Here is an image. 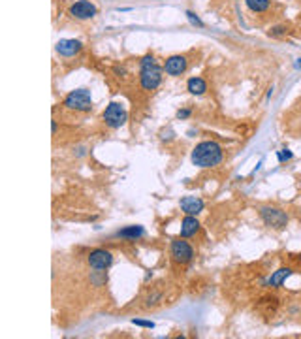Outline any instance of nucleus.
Listing matches in <instances>:
<instances>
[{
	"instance_id": "39448f33",
	"label": "nucleus",
	"mask_w": 301,
	"mask_h": 339,
	"mask_svg": "<svg viewBox=\"0 0 301 339\" xmlns=\"http://www.w3.org/2000/svg\"><path fill=\"white\" fill-rule=\"evenodd\" d=\"M162 81V68L156 62L149 66H141L140 83L143 91H154Z\"/></svg>"
},
{
	"instance_id": "f257e3e1",
	"label": "nucleus",
	"mask_w": 301,
	"mask_h": 339,
	"mask_svg": "<svg viewBox=\"0 0 301 339\" xmlns=\"http://www.w3.org/2000/svg\"><path fill=\"white\" fill-rule=\"evenodd\" d=\"M222 162V147L213 140L198 143L192 151V164L198 168H213Z\"/></svg>"
},
{
	"instance_id": "393cba45",
	"label": "nucleus",
	"mask_w": 301,
	"mask_h": 339,
	"mask_svg": "<svg viewBox=\"0 0 301 339\" xmlns=\"http://www.w3.org/2000/svg\"><path fill=\"white\" fill-rule=\"evenodd\" d=\"M56 128H58V126H56V121H53V124H51V130H53V134L56 132Z\"/></svg>"
},
{
	"instance_id": "7ed1b4c3",
	"label": "nucleus",
	"mask_w": 301,
	"mask_h": 339,
	"mask_svg": "<svg viewBox=\"0 0 301 339\" xmlns=\"http://www.w3.org/2000/svg\"><path fill=\"white\" fill-rule=\"evenodd\" d=\"M64 106L68 110H74V112H91L93 110V98H91V93L87 89H77V91H72L64 98Z\"/></svg>"
},
{
	"instance_id": "6ab92c4d",
	"label": "nucleus",
	"mask_w": 301,
	"mask_h": 339,
	"mask_svg": "<svg viewBox=\"0 0 301 339\" xmlns=\"http://www.w3.org/2000/svg\"><path fill=\"white\" fill-rule=\"evenodd\" d=\"M187 17H188V21L194 25V27H203V23H201V19L198 17L196 13H192V11H187Z\"/></svg>"
},
{
	"instance_id": "0eeeda50",
	"label": "nucleus",
	"mask_w": 301,
	"mask_h": 339,
	"mask_svg": "<svg viewBox=\"0 0 301 339\" xmlns=\"http://www.w3.org/2000/svg\"><path fill=\"white\" fill-rule=\"evenodd\" d=\"M89 266L94 268V270H107L113 264V254L105 249H94L89 254Z\"/></svg>"
},
{
	"instance_id": "f03ea898",
	"label": "nucleus",
	"mask_w": 301,
	"mask_h": 339,
	"mask_svg": "<svg viewBox=\"0 0 301 339\" xmlns=\"http://www.w3.org/2000/svg\"><path fill=\"white\" fill-rule=\"evenodd\" d=\"M260 219L263 225L273 228V230H282L288 225V215L275 206H262L260 207Z\"/></svg>"
},
{
	"instance_id": "4be33fe9",
	"label": "nucleus",
	"mask_w": 301,
	"mask_h": 339,
	"mask_svg": "<svg viewBox=\"0 0 301 339\" xmlns=\"http://www.w3.org/2000/svg\"><path fill=\"white\" fill-rule=\"evenodd\" d=\"M154 62H156V60H154V56H152V55H145L140 60V66H149V64H154Z\"/></svg>"
},
{
	"instance_id": "dca6fc26",
	"label": "nucleus",
	"mask_w": 301,
	"mask_h": 339,
	"mask_svg": "<svg viewBox=\"0 0 301 339\" xmlns=\"http://www.w3.org/2000/svg\"><path fill=\"white\" fill-rule=\"evenodd\" d=\"M245 4L254 13H263L265 9L269 8V0H245Z\"/></svg>"
},
{
	"instance_id": "20e7f679",
	"label": "nucleus",
	"mask_w": 301,
	"mask_h": 339,
	"mask_svg": "<svg viewBox=\"0 0 301 339\" xmlns=\"http://www.w3.org/2000/svg\"><path fill=\"white\" fill-rule=\"evenodd\" d=\"M103 122L109 128H121L122 124L128 119V112L124 110V106L119 102H111L105 110H103Z\"/></svg>"
},
{
	"instance_id": "412c9836",
	"label": "nucleus",
	"mask_w": 301,
	"mask_h": 339,
	"mask_svg": "<svg viewBox=\"0 0 301 339\" xmlns=\"http://www.w3.org/2000/svg\"><path fill=\"white\" fill-rule=\"evenodd\" d=\"M136 326H143V328H154V324L152 322H149V320H140V319H134L132 320Z\"/></svg>"
},
{
	"instance_id": "9d476101",
	"label": "nucleus",
	"mask_w": 301,
	"mask_h": 339,
	"mask_svg": "<svg viewBox=\"0 0 301 339\" xmlns=\"http://www.w3.org/2000/svg\"><path fill=\"white\" fill-rule=\"evenodd\" d=\"M56 53L62 56H75L81 49H83V44L79 42V40H70V38H66V40H60V42H56Z\"/></svg>"
},
{
	"instance_id": "a211bd4d",
	"label": "nucleus",
	"mask_w": 301,
	"mask_h": 339,
	"mask_svg": "<svg viewBox=\"0 0 301 339\" xmlns=\"http://www.w3.org/2000/svg\"><path fill=\"white\" fill-rule=\"evenodd\" d=\"M292 151L290 149H281L279 153H277V159H279V162H286V160H292Z\"/></svg>"
},
{
	"instance_id": "b1692460",
	"label": "nucleus",
	"mask_w": 301,
	"mask_h": 339,
	"mask_svg": "<svg viewBox=\"0 0 301 339\" xmlns=\"http://www.w3.org/2000/svg\"><path fill=\"white\" fill-rule=\"evenodd\" d=\"M188 115H190V110H179V112H177L179 119H187Z\"/></svg>"
},
{
	"instance_id": "ddd939ff",
	"label": "nucleus",
	"mask_w": 301,
	"mask_h": 339,
	"mask_svg": "<svg viewBox=\"0 0 301 339\" xmlns=\"http://www.w3.org/2000/svg\"><path fill=\"white\" fill-rule=\"evenodd\" d=\"M200 230V223H198L196 215H187L181 223V237H190Z\"/></svg>"
},
{
	"instance_id": "f3484780",
	"label": "nucleus",
	"mask_w": 301,
	"mask_h": 339,
	"mask_svg": "<svg viewBox=\"0 0 301 339\" xmlns=\"http://www.w3.org/2000/svg\"><path fill=\"white\" fill-rule=\"evenodd\" d=\"M286 34V27H282V25H277V27H271L269 28V36L273 38H281Z\"/></svg>"
},
{
	"instance_id": "5701e85b",
	"label": "nucleus",
	"mask_w": 301,
	"mask_h": 339,
	"mask_svg": "<svg viewBox=\"0 0 301 339\" xmlns=\"http://www.w3.org/2000/svg\"><path fill=\"white\" fill-rule=\"evenodd\" d=\"M113 72L119 75V77H124V75L128 74V72H126V68H122V66H115V68H113Z\"/></svg>"
},
{
	"instance_id": "1a4fd4ad",
	"label": "nucleus",
	"mask_w": 301,
	"mask_h": 339,
	"mask_svg": "<svg viewBox=\"0 0 301 339\" xmlns=\"http://www.w3.org/2000/svg\"><path fill=\"white\" fill-rule=\"evenodd\" d=\"M187 66H188V60H187V56H183V55H171L164 62V72L168 75H181L185 70H187Z\"/></svg>"
},
{
	"instance_id": "f8f14e48",
	"label": "nucleus",
	"mask_w": 301,
	"mask_h": 339,
	"mask_svg": "<svg viewBox=\"0 0 301 339\" xmlns=\"http://www.w3.org/2000/svg\"><path fill=\"white\" fill-rule=\"evenodd\" d=\"M181 209L187 215H198L203 211V200H200L196 196H185L181 198Z\"/></svg>"
},
{
	"instance_id": "9b49d317",
	"label": "nucleus",
	"mask_w": 301,
	"mask_h": 339,
	"mask_svg": "<svg viewBox=\"0 0 301 339\" xmlns=\"http://www.w3.org/2000/svg\"><path fill=\"white\" fill-rule=\"evenodd\" d=\"M292 273H294L292 268H279L277 272H273V275L267 279V281L263 282V284H265V286H269V288H281Z\"/></svg>"
},
{
	"instance_id": "aec40b11",
	"label": "nucleus",
	"mask_w": 301,
	"mask_h": 339,
	"mask_svg": "<svg viewBox=\"0 0 301 339\" xmlns=\"http://www.w3.org/2000/svg\"><path fill=\"white\" fill-rule=\"evenodd\" d=\"M160 298H162V294H160V292H154V294H150L149 298H147V305H156V303H158V300Z\"/></svg>"
},
{
	"instance_id": "2eb2a0df",
	"label": "nucleus",
	"mask_w": 301,
	"mask_h": 339,
	"mask_svg": "<svg viewBox=\"0 0 301 339\" xmlns=\"http://www.w3.org/2000/svg\"><path fill=\"white\" fill-rule=\"evenodd\" d=\"M187 89L190 94H196V96H200V94H203L207 91V83L201 79V77H190L187 83Z\"/></svg>"
},
{
	"instance_id": "423d86ee",
	"label": "nucleus",
	"mask_w": 301,
	"mask_h": 339,
	"mask_svg": "<svg viewBox=\"0 0 301 339\" xmlns=\"http://www.w3.org/2000/svg\"><path fill=\"white\" fill-rule=\"evenodd\" d=\"M169 253H171L173 262L188 264L192 260V256H194V249H192V247L188 245V241H185V239H175V241H171Z\"/></svg>"
},
{
	"instance_id": "6e6552de",
	"label": "nucleus",
	"mask_w": 301,
	"mask_h": 339,
	"mask_svg": "<svg viewBox=\"0 0 301 339\" xmlns=\"http://www.w3.org/2000/svg\"><path fill=\"white\" fill-rule=\"evenodd\" d=\"M96 6L89 0H77L70 6V15L75 19H93L96 15Z\"/></svg>"
},
{
	"instance_id": "4468645a",
	"label": "nucleus",
	"mask_w": 301,
	"mask_h": 339,
	"mask_svg": "<svg viewBox=\"0 0 301 339\" xmlns=\"http://www.w3.org/2000/svg\"><path fill=\"white\" fill-rule=\"evenodd\" d=\"M145 234V230H143V226L136 225V226H126V228H122L117 232V237H124V239H138L141 235Z\"/></svg>"
},
{
	"instance_id": "a878e982",
	"label": "nucleus",
	"mask_w": 301,
	"mask_h": 339,
	"mask_svg": "<svg viewBox=\"0 0 301 339\" xmlns=\"http://www.w3.org/2000/svg\"><path fill=\"white\" fill-rule=\"evenodd\" d=\"M296 68H298V70H301V58H298V62H296Z\"/></svg>"
}]
</instances>
